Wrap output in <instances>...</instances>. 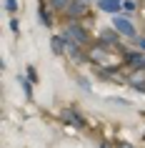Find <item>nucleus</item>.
Wrapping results in <instances>:
<instances>
[{"label": "nucleus", "instance_id": "nucleus-1", "mask_svg": "<svg viewBox=\"0 0 145 148\" xmlns=\"http://www.w3.org/2000/svg\"><path fill=\"white\" fill-rule=\"evenodd\" d=\"M113 28L118 30V35H125V38H130V40L138 38V30H135V25L130 23L128 15H113Z\"/></svg>", "mask_w": 145, "mask_h": 148}, {"label": "nucleus", "instance_id": "nucleus-2", "mask_svg": "<svg viewBox=\"0 0 145 148\" xmlns=\"http://www.w3.org/2000/svg\"><path fill=\"white\" fill-rule=\"evenodd\" d=\"M65 13H68V18H83L85 15V0H70L68 8H65Z\"/></svg>", "mask_w": 145, "mask_h": 148}, {"label": "nucleus", "instance_id": "nucleus-3", "mask_svg": "<svg viewBox=\"0 0 145 148\" xmlns=\"http://www.w3.org/2000/svg\"><path fill=\"white\" fill-rule=\"evenodd\" d=\"M98 10H103V13H113V15H118L123 10V0H98Z\"/></svg>", "mask_w": 145, "mask_h": 148}, {"label": "nucleus", "instance_id": "nucleus-4", "mask_svg": "<svg viewBox=\"0 0 145 148\" xmlns=\"http://www.w3.org/2000/svg\"><path fill=\"white\" fill-rule=\"evenodd\" d=\"M65 33H68V35H73V40H75L78 45H85V43H88V33H85L80 25H75V23H70Z\"/></svg>", "mask_w": 145, "mask_h": 148}, {"label": "nucleus", "instance_id": "nucleus-5", "mask_svg": "<svg viewBox=\"0 0 145 148\" xmlns=\"http://www.w3.org/2000/svg\"><path fill=\"white\" fill-rule=\"evenodd\" d=\"M125 60L133 65V68L138 70H145V53H140V50H133V53H125Z\"/></svg>", "mask_w": 145, "mask_h": 148}, {"label": "nucleus", "instance_id": "nucleus-6", "mask_svg": "<svg viewBox=\"0 0 145 148\" xmlns=\"http://www.w3.org/2000/svg\"><path fill=\"white\" fill-rule=\"evenodd\" d=\"M50 50H53L55 55H63V50H65V38H63V35H53V38H50Z\"/></svg>", "mask_w": 145, "mask_h": 148}, {"label": "nucleus", "instance_id": "nucleus-7", "mask_svg": "<svg viewBox=\"0 0 145 148\" xmlns=\"http://www.w3.org/2000/svg\"><path fill=\"white\" fill-rule=\"evenodd\" d=\"M115 28L113 30H103V43H105V45H118V35H115Z\"/></svg>", "mask_w": 145, "mask_h": 148}, {"label": "nucleus", "instance_id": "nucleus-8", "mask_svg": "<svg viewBox=\"0 0 145 148\" xmlns=\"http://www.w3.org/2000/svg\"><path fill=\"white\" fill-rule=\"evenodd\" d=\"M65 121H68V123H75V125H83V116H80V113H75V110H68V113H65Z\"/></svg>", "mask_w": 145, "mask_h": 148}, {"label": "nucleus", "instance_id": "nucleus-9", "mask_svg": "<svg viewBox=\"0 0 145 148\" xmlns=\"http://www.w3.org/2000/svg\"><path fill=\"white\" fill-rule=\"evenodd\" d=\"M18 83H20V88H23V93L28 95V98H33V83L28 78H20V75H18Z\"/></svg>", "mask_w": 145, "mask_h": 148}, {"label": "nucleus", "instance_id": "nucleus-10", "mask_svg": "<svg viewBox=\"0 0 145 148\" xmlns=\"http://www.w3.org/2000/svg\"><path fill=\"white\" fill-rule=\"evenodd\" d=\"M40 23L45 25V28H50V25H53V20H50V15H48V10H45V5H40Z\"/></svg>", "mask_w": 145, "mask_h": 148}, {"label": "nucleus", "instance_id": "nucleus-11", "mask_svg": "<svg viewBox=\"0 0 145 148\" xmlns=\"http://www.w3.org/2000/svg\"><path fill=\"white\" fill-rule=\"evenodd\" d=\"M25 73H28V80H30V83H38V70L33 68V65H28V68H25Z\"/></svg>", "mask_w": 145, "mask_h": 148}, {"label": "nucleus", "instance_id": "nucleus-12", "mask_svg": "<svg viewBox=\"0 0 145 148\" xmlns=\"http://www.w3.org/2000/svg\"><path fill=\"white\" fill-rule=\"evenodd\" d=\"M123 10H125L128 18H130V13H135V3H133V0H123Z\"/></svg>", "mask_w": 145, "mask_h": 148}, {"label": "nucleus", "instance_id": "nucleus-13", "mask_svg": "<svg viewBox=\"0 0 145 148\" xmlns=\"http://www.w3.org/2000/svg\"><path fill=\"white\" fill-rule=\"evenodd\" d=\"M5 10H8V13H15L18 10V0H5Z\"/></svg>", "mask_w": 145, "mask_h": 148}, {"label": "nucleus", "instance_id": "nucleus-14", "mask_svg": "<svg viewBox=\"0 0 145 148\" xmlns=\"http://www.w3.org/2000/svg\"><path fill=\"white\" fill-rule=\"evenodd\" d=\"M68 3H70V0H53V8L55 10H63V8H68Z\"/></svg>", "mask_w": 145, "mask_h": 148}, {"label": "nucleus", "instance_id": "nucleus-15", "mask_svg": "<svg viewBox=\"0 0 145 148\" xmlns=\"http://www.w3.org/2000/svg\"><path fill=\"white\" fill-rule=\"evenodd\" d=\"M10 30L15 33V35H18V33H20V23H18L15 18H13V20H10Z\"/></svg>", "mask_w": 145, "mask_h": 148}, {"label": "nucleus", "instance_id": "nucleus-16", "mask_svg": "<svg viewBox=\"0 0 145 148\" xmlns=\"http://www.w3.org/2000/svg\"><path fill=\"white\" fill-rule=\"evenodd\" d=\"M135 45L140 48V50H145V38H140V35H138V38H135Z\"/></svg>", "mask_w": 145, "mask_h": 148}, {"label": "nucleus", "instance_id": "nucleus-17", "mask_svg": "<svg viewBox=\"0 0 145 148\" xmlns=\"http://www.w3.org/2000/svg\"><path fill=\"white\" fill-rule=\"evenodd\" d=\"M78 83H80V86H83L85 90H90V83H88V80H85V78H78Z\"/></svg>", "mask_w": 145, "mask_h": 148}, {"label": "nucleus", "instance_id": "nucleus-18", "mask_svg": "<svg viewBox=\"0 0 145 148\" xmlns=\"http://www.w3.org/2000/svg\"><path fill=\"white\" fill-rule=\"evenodd\" d=\"M118 148H133L130 143H118Z\"/></svg>", "mask_w": 145, "mask_h": 148}, {"label": "nucleus", "instance_id": "nucleus-19", "mask_svg": "<svg viewBox=\"0 0 145 148\" xmlns=\"http://www.w3.org/2000/svg\"><path fill=\"white\" fill-rule=\"evenodd\" d=\"M100 148H110V146H108V143H105V140H103V143H100Z\"/></svg>", "mask_w": 145, "mask_h": 148}, {"label": "nucleus", "instance_id": "nucleus-20", "mask_svg": "<svg viewBox=\"0 0 145 148\" xmlns=\"http://www.w3.org/2000/svg\"><path fill=\"white\" fill-rule=\"evenodd\" d=\"M85 3H90V0H85Z\"/></svg>", "mask_w": 145, "mask_h": 148}]
</instances>
